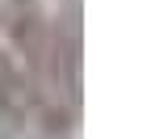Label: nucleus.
Listing matches in <instances>:
<instances>
[{"label": "nucleus", "instance_id": "obj_2", "mask_svg": "<svg viewBox=\"0 0 147 139\" xmlns=\"http://www.w3.org/2000/svg\"><path fill=\"white\" fill-rule=\"evenodd\" d=\"M34 105L38 93L21 63L0 46V139H34Z\"/></svg>", "mask_w": 147, "mask_h": 139}, {"label": "nucleus", "instance_id": "obj_1", "mask_svg": "<svg viewBox=\"0 0 147 139\" xmlns=\"http://www.w3.org/2000/svg\"><path fill=\"white\" fill-rule=\"evenodd\" d=\"M0 30L9 34L13 51L25 55L30 76L42 80L46 63H51V25H46L42 4H38V0H4V4H0Z\"/></svg>", "mask_w": 147, "mask_h": 139}]
</instances>
